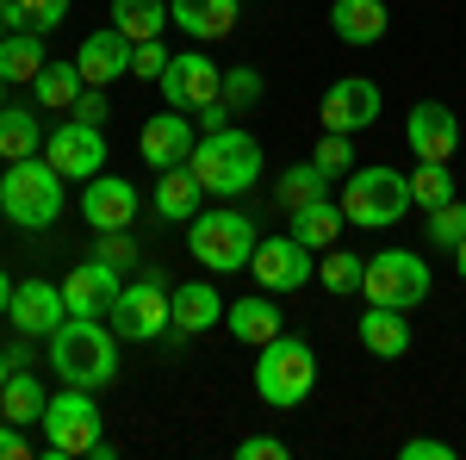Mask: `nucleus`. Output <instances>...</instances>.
<instances>
[{
  "label": "nucleus",
  "instance_id": "obj_1",
  "mask_svg": "<svg viewBox=\"0 0 466 460\" xmlns=\"http://www.w3.org/2000/svg\"><path fill=\"white\" fill-rule=\"evenodd\" d=\"M44 342H50V367L63 373V386L100 392L118 380V342L106 318H63Z\"/></svg>",
  "mask_w": 466,
  "mask_h": 460
},
{
  "label": "nucleus",
  "instance_id": "obj_2",
  "mask_svg": "<svg viewBox=\"0 0 466 460\" xmlns=\"http://www.w3.org/2000/svg\"><path fill=\"white\" fill-rule=\"evenodd\" d=\"M187 169L199 175L206 193L237 199V193H249L255 175H261V143H255L249 131H237V125H224V131H199L193 156H187Z\"/></svg>",
  "mask_w": 466,
  "mask_h": 460
},
{
  "label": "nucleus",
  "instance_id": "obj_3",
  "mask_svg": "<svg viewBox=\"0 0 466 460\" xmlns=\"http://www.w3.org/2000/svg\"><path fill=\"white\" fill-rule=\"evenodd\" d=\"M0 212L13 218L19 230H44V224H56L63 218V175L50 169V162H6V175H0Z\"/></svg>",
  "mask_w": 466,
  "mask_h": 460
},
{
  "label": "nucleus",
  "instance_id": "obj_4",
  "mask_svg": "<svg viewBox=\"0 0 466 460\" xmlns=\"http://www.w3.org/2000/svg\"><path fill=\"white\" fill-rule=\"evenodd\" d=\"M410 212V175L398 169H349L342 175V218L360 224V230H386L398 218Z\"/></svg>",
  "mask_w": 466,
  "mask_h": 460
},
{
  "label": "nucleus",
  "instance_id": "obj_5",
  "mask_svg": "<svg viewBox=\"0 0 466 460\" xmlns=\"http://www.w3.org/2000/svg\"><path fill=\"white\" fill-rule=\"evenodd\" d=\"M318 386V354L311 342H299V336H274V342H261V361H255V392L274 404V411H292V404H305Z\"/></svg>",
  "mask_w": 466,
  "mask_h": 460
},
{
  "label": "nucleus",
  "instance_id": "obj_6",
  "mask_svg": "<svg viewBox=\"0 0 466 460\" xmlns=\"http://www.w3.org/2000/svg\"><path fill=\"white\" fill-rule=\"evenodd\" d=\"M106 435H100V404L94 392L63 386L44 404V455L50 460H75V455H100Z\"/></svg>",
  "mask_w": 466,
  "mask_h": 460
},
{
  "label": "nucleus",
  "instance_id": "obj_7",
  "mask_svg": "<svg viewBox=\"0 0 466 460\" xmlns=\"http://www.w3.org/2000/svg\"><path fill=\"white\" fill-rule=\"evenodd\" d=\"M255 224L249 212H199L187 224V249H193V261L199 268H218V274H243L255 255Z\"/></svg>",
  "mask_w": 466,
  "mask_h": 460
},
{
  "label": "nucleus",
  "instance_id": "obj_8",
  "mask_svg": "<svg viewBox=\"0 0 466 460\" xmlns=\"http://www.w3.org/2000/svg\"><path fill=\"white\" fill-rule=\"evenodd\" d=\"M367 305H392V312H417L430 299V261L417 249H380L367 255V274H360Z\"/></svg>",
  "mask_w": 466,
  "mask_h": 460
},
{
  "label": "nucleus",
  "instance_id": "obj_9",
  "mask_svg": "<svg viewBox=\"0 0 466 460\" xmlns=\"http://www.w3.org/2000/svg\"><path fill=\"white\" fill-rule=\"evenodd\" d=\"M106 323H112V336H118V342H156V336L175 323V312H168V292H162V274L149 268L137 286H125Z\"/></svg>",
  "mask_w": 466,
  "mask_h": 460
},
{
  "label": "nucleus",
  "instance_id": "obj_10",
  "mask_svg": "<svg viewBox=\"0 0 466 460\" xmlns=\"http://www.w3.org/2000/svg\"><path fill=\"white\" fill-rule=\"evenodd\" d=\"M44 162H50L63 180H94L100 169H106V131L69 118V125H56V131L44 138Z\"/></svg>",
  "mask_w": 466,
  "mask_h": 460
},
{
  "label": "nucleus",
  "instance_id": "obj_11",
  "mask_svg": "<svg viewBox=\"0 0 466 460\" xmlns=\"http://www.w3.org/2000/svg\"><path fill=\"white\" fill-rule=\"evenodd\" d=\"M311 255H318V249H305L292 230L287 237H261L255 255H249V274L261 281V292H299V286L311 281V268H318Z\"/></svg>",
  "mask_w": 466,
  "mask_h": 460
},
{
  "label": "nucleus",
  "instance_id": "obj_12",
  "mask_svg": "<svg viewBox=\"0 0 466 460\" xmlns=\"http://www.w3.org/2000/svg\"><path fill=\"white\" fill-rule=\"evenodd\" d=\"M156 87L168 94V107H180V112H206V107L218 100V87H224V69H218L212 56L187 50V56H168V75H162Z\"/></svg>",
  "mask_w": 466,
  "mask_h": 460
},
{
  "label": "nucleus",
  "instance_id": "obj_13",
  "mask_svg": "<svg viewBox=\"0 0 466 460\" xmlns=\"http://www.w3.org/2000/svg\"><path fill=\"white\" fill-rule=\"evenodd\" d=\"M404 143L417 149V162H454L461 149V118L441 107V100H417L404 118Z\"/></svg>",
  "mask_w": 466,
  "mask_h": 460
},
{
  "label": "nucleus",
  "instance_id": "obj_14",
  "mask_svg": "<svg viewBox=\"0 0 466 460\" xmlns=\"http://www.w3.org/2000/svg\"><path fill=\"white\" fill-rule=\"evenodd\" d=\"M380 87L367 81V75H342V81H329V94H323V131H367L373 118H380Z\"/></svg>",
  "mask_w": 466,
  "mask_h": 460
},
{
  "label": "nucleus",
  "instance_id": "obj_15",
  "mask_svg": "<svg viewBox=\"0 0 466 460\" xmlns=\"http://www.w3.org/2000/svg\"><path fill=\"white\" fill-rule=\"evenodd\" d=\"M118 268L112 261H81L69 268V281H63V305H69V318H112V305H118Z\"/></svg>",
  "mask_w": 466,
  "mask_h": 460
},
{
  "label": "nucleus",
  "instance_id": "obj_16",
  "mask_svg": "<svg viewBox=\"0 0 466 460\" xmlns=\"http://www.w3.org/2000/svg\"><path fill=\"white\" fill-rule=\"evenodd\" d=\"M193 112L180 107H162L156 118H144V138H137V149H144L149 169H180L187 156H193Z\"/></svg>",
  "mask_w": 466,
  "mask_h": 460
},
{
  "label": "nucleus",
  "instance_id": "obj_17",
  "mask_svg": "<svg viewBox=\"0 0 466 460\" xmlns=\"http://www.w3.org/2000/svg\"><path fill=\"white\" fill-rule=\"evenodd\" d=\"M81 218H87L94 230H131V218H137V187L118 180V175H94L87 193H81Z\"/></svg>",
  "mask_w": 466,
  "mask_h": 460
},
{
  "label": "nucleus",
  "instance_id": "obj_18",
  "mask_svg": "<svg viewBox=\"0 0 466 460\" xmlns=\"http://www.w3.org/2000/svg\"><path fill=\"white\" fill-rule=\"evenodd\" d=\"M6 318L19 323V336H50L56 323L69 318V305H63V286H50V281H19V286H13V305H6Z\"/></svg>",
  "mask_w": 466,
  "mask_h": 460
},
{
  "label": "nucleus",
  "instance_id": "obj_19",
  "mask_svg": "<svg viewBox=\"0 0 466 460\" xmlns=\"http://www.w3.org/2000/svg\"><path fill=\"white\" fill-rule=\"evenodd\" d=\"M75 63H81V75H87V87H112L118 75L131 69V37L118 32V26L87 32V37H81V50H75Z\"/></svg>",
  "mask_w": 466,
  "mask_h": 460
},
{
  "label": "nucleus",
  "instance_id": "obj_20",
  "mask_svg": "<svg viewBox=\"0 0 466 460\" xmlns=\"http://www.w3.org/2000/svg\"><path fill=\"white\" fill-rule=\"evenodd\" d=\"M386 26H392L386 0H336V6H329V32L342 37V44H355V50L380 44V37H386Z\"/></svg>",
  "mask_w": 466,
  "mask_h": 460
},
{
  "label": "nucleus",
  "instance_id": "obj_21",
  "mask_svg": "<svg viewBox=\"0 0 466 460\" xmlns=\"http://www.w3.org/2000/svg\"><path fill=\"white\" fill-rule=\"evenodd\" d=\"M237 6H243V0H168V19H175L187 37L212 44V37L237 32Z\"/></svg>",
  "mask_w": 466,
  "mask_h": 460
},
{
  "label": "nucleus",
  "instance_id": "obj_22",
  "mask_svg": "<svg viewBox=\"0 0 466 460\" xmlns=\"http://www.w3.org/2000/svg\"><path fill=\"white\" fill-rule=\"evenodd\" d=\"M224 323H230V336H237V342H249V349L274 342V336H287V330H280V305H274V292H255V299L224 305Z\"/></svg>",
  "mask_w": 466,
  "mask_h": 460
},
{
  "label": "nucleus",
  "instance_id": "obj_23",
  "mask_svg": "<svg viewBox=\"0 0 466 460\" xmlns=\"http://www.w3.org/2000/svg\"><path fill=\"white\" fill-rule=\"evenodd\" d=\"M360 342H367V354H380V361H404L410 354V318L392 312V305H367Z\"/></svg>",
  "mask_w": 466,
  "mask_h": 460
},
{
  "label": "nucleus",
  "instance_id": "obj_24",
  "mask_svg": "<svg viewBox=\"0 0 466 460\" xmlns=\"http://www.w3.org/2000/svg\"><path fill=\"white\" fill-rule=\"evenodd\" d=\"M168 312H175V330H180V336H199V330H212V323L224 318V299H218L212 281H187V286H175Z\"/></svg>",
  "mask_w": 466,
  "mask_h": 460
},
{
  "label": "nucleus",
  "instance_id": "obj_25",
  "mask_svg": "<svg viewBox=\"0 0 466 460\" xmlns=\"http://www.w3.org/2000/svg\"><path fill=\"white\" fill-rule=\"evenodd\" d=\"M199 199H206V187H199V175L180 162V169H162V180H156V212L168 218V224H193L199 218Z\"/></svg>",
  "mask_w": 466,
  "mask_h": 460
},
{
  "label": "nucleus",
  "instance_id": "obj_26",
  "mask_svg": "<svg viewBox=\"0 0 466 460\" xmlns=\"http://www.w3.org/2000/svg\"><path fill=\"white\" fill-rule=\"evenodd\" d=\"M37 107L44 112H69L81 94H87V75H81V63H44V75L32 81Z\"/></svg>",
  "mask_w": 466,
  "mask_h": 460
},
{
  "label": "nucleus",
  "instance_id": "obj_27",
  "mask_svg": "<svg viewBox=\"0 0 466 460\" xmlns=\"http://www.w3.org/2000/svg\"><path fill=\"white\" fill-rule=\"evenodd\" d=\"M44 404H50L44 386H37L25 367H13V373H6V386H0V417L25 429V424H44Z\"/></svg>",
  "mask_w": 466,
  "mask_h": 460
},
{
  "label": "nucleus",
  "instance_id": "obj_28",
  "mask_svg": "<svg viewBox=\"0 0 466 460\" xmlns=\"http://www.w3.org/2000/svg\"><path fill=\"white\" fill-rule=\"evenodd\" d=\"M292 218V237L305 249H336V237H342V206H329V199H311V206H299V212H287Z\"/></svg>",
  "mask_w": 466,
  "mask_h": 460
},
{
  "label": "nucleus",
  "instance_id": "obj_29",
  "mask_svg": "<svg viewBox=\"0 0 466 460\" xmlns=\"http://www.w3.org/2000/svg\"><path fill=\"white\" fill-rule=\"evenodd\" d=\"M44 149V125L25 107H0V162H25Z\"/></svg>",
  "mask_w": 466,
  "mask_h": 460
},
{
  "label": "nucleus",
  "instance_id": "obj_30",
  "mask_svg": "<svg viewBox=\"0 0 466 460\" xmlns=\"http://www.w3.org/2000/svg\"><path fill=\"white\" fill-rule=\"evenodd\" d=\"M44 32H6L0 37V75L6 81H37L44 75Z\"/></svg>",
  "mask_w": 466,
  "mask_h": 460
},
{
  "label": "nucleus",
  "instance_id": "obj_31",
  "mask_svg": "<svg viewBox=\"0 0 466 460\" xmlns=\"http://www.w3.org/2000/svg\"><path fill=\"white\" fill-rule=\"evenodd\" d=\"M112 26L131 37V44H149V37H162V26H168V0H112Z\"/></svg>",
  "mask_w": 466,
  "mask_h": 460
},
{
  "label": "nucleus",
  "instance_id": "obj_32",
  "mask_svg": "<svg viewBox=\"0 0 466 460\" xmlns=\"http://www.w3.org/2000/svg\"><path fill=\"white\" fill-rule=\"evenodd\" d=\"M13 32H56L69 19V0H0Z\"/></svg>",
  "mask_w": 466,
  "mask_h": 460
},
{
  "label": "nucleus",
  "instance_id": "obj_33",
  "mask_svg": "<svg viewBox=\"0 0 466 460\" xmlns=\"http://www.w3.org/2000/svg\"><path fill=\"white\" fill-rule=\"evenodd\" d=\"M323 187H329V175H323L318 162H299V169H287V175L274 180V199H280V212H299V206L323 199Z\"/></svg>",
  "mask_w": 466,
  "mask_h": 460
},
{
  "label": "nucleus",
  "instance_id": "obj_34",
  "mask_svg": "<svg viewBox=\"0 0 466 460\" xmlns=\"http://www.w3.org/2000/svg\"><path fill=\"white\" fill-rule=\"evenodd\" d=\"M448 199H454V169H448V162H423V169L410 175V206L435 212V206H448Z\"/></svg>",
  "mask_w": 466,
  "mask_h": 460
},
{
  "label": "nucleus",
  "instance_id": "obj_35",
  "mask_svg": "<svg viewBox=\"0 0 466 460\" xmlns=\"http://www.w3.org/2000/svg\"><path fill=\"white\" fill-rule=\"evenodd\" d=\"M360 274H367V261H360V255H349V249H323L318 281L329 286V292H360Z\"/></svg>",
  "mask_w": 466,
  "mask_h": 460
},
{
  "label": "nucleus",
  "instance_id": "obj_36",
  "mask_svg": "<svg viewBox=\"0 0 466 460\" xmlns=\"http://www.w3.org/2000/svg\"><path fill=\"white\" fill-rule=\"evenodd\" d=\"M218 100L230 112H243L261 100V69H224V87H218Z\"/></svg>",
  "mask_w": 466,
  "mask_h": 460
},
{
  "label": "nucleus",
  "instance_id": "obj_37",
  "mask_svg": "<svg viewBox=\"0 0 466 460\" xmlns=\"http://www.w3.org/2000/svg\"><path fill=\"white\" fill-rule=\"evenodd\" d=\"M311 162H318L329 180L349 175V169H355V143H349V131H323V143H318V156H311Z\"/></svg>",
  "mask_w": 466,
  "mask_h": 460
},
{
  "label": "nucleus",
  "instance_id": "obj_38",
  "mask_svg": "<svg viewBox=\"0 0 466 460\" xmlns=\"http://www.w3.org/2000/svg\"><path fill=\"white\" fill-rule=\"evenodd\" d=\"M461 237H466V206H461V199H448V206H435V212H430V243L454 249Z\"/></svg>",
  "mask_w": 466,
  "mask_h": 460
},
{
  "label": "nucleus",
  "instance_id": "obj_39",
  "mask_svg": "<svg viewBox=\"0 0 466 460\" xmlns=\"http://www.w3.org/2000/svg\"><path fill=\"white\" fill-rule=\"evenodd\" d=\"M131 75H144V81H162V75H168V50H162V37L131 44Z\"/></svg>",
  "mask_w": 466,
  "mask_h": 460
},
{
  "label": "nucleus",
  "instance_id": "obj_40",
  "mask_svg": "<svg viewBox=\"0 0 466 460\" xmlns=\"http://www.w3.org/2000/svg\"><path fill=\"white\" fill-rule=\"evenodd\" d=\"M100 261H112V268H131L137 261V249H131V237L125 230H100V249H94Z\"/></svg>",
  "mask_w": 466,
  "mask_h": 460
},
{
  "label": "nucleus",
  "instance_id": "obj_41",
  "mask_svg": "<svg viewBox=\"0 0 466 460\" xmlns=\"http://www.w3.org/2000/svg\"><path fill=\"white\" fill-rule=\"evenodd\" d=\"M237 455L243 460H287L292 448L280 442V435H249V442H237Z\"/></svg>",
  "mask_w": 466,
  "mask_h": 460
},
{
  "label": "nucleus",
  "instance_id": "obj_42",
  "mask_svg": "<svg viewBox=\"0 0 466 460\" xmlns=\"http://www.w3.org/2000/svg\"><path fill=\"white\" fill-rule=\"evenodd\" d=\"M398 455H404V460H454V448H448V442H435V435H410Z\"/></svg>",
  "mask_w": 466,
  "mask_h": 460
},
{
  "label": "nucleus",
  "instance_id": "obj_43",
  "mask_svg": "<svg viewBox=\"0 0 466 460\" xmlns=\"http://www.w3.org/2000/svg\"><path fill=\"white\" fill-rule=\"evenodd\" d=\"M69 112L81 118V125H106V87H87V94H81Z\"/></svg>",
  "mask_w": 466,
  "mask_h": 460
},
{
  "label": "nucleus",
  "instance_id": "obj_44",
  "mask_svg": "<svg viewBox=\"0 0 466 460\" xmlns=\"http://www.w3.org/2000/svg\"><path fill=\"white\" fill-rule=\"evenodd\" d=\"M32 455V442H25V429L19 424H6V417H0V460H25Z\"/></svg>",
  "mask_w": 466,
  "mask_h": 460
},
{
  "label": "nucleus",
  "instance_id": "obj_45",
  "mask_svg": "<svg viewBox=\"0 0 466 460\" xmlns=\"http://www.w3.org/2000/svg\"><path fill=\"white\" fill-rule=\"evenodd\" d=\"M6 305H13V281H6V268H0V318H6Z\"/></svg>",
  "mask_w": 466,
  "mask_h": 460
},
{
  "label": "nucleus",
  "instance_id": "obj_46",
  "mask_svg": "<svg viewBox=\"0 0 466 460\" xmlns=\"http://www.w3.org/2000/svg\"><path fill=\"white\" fill-rule=\"evenodd\" d=\"M454 268H461V281H466V237L454 243Z\"/></svg>",
  "mask_w": 466,
  "mask_h": 460
},
{
  "label": "nucleus",
  "instance_id": "obj_47",
  "mask_svg": "<svg viewBox=\"0 0 466 460\" xmlns=\"http://www.w3.org/2000/svg\"><path fill=\"white\" fill-rule=\"evenodd\" d=\"M6 373H13V361H6V354H0V386H6Z\"/></svg>",
  "mask_w": 466,
  "mask_h": 460
},
{
  "label": "nucleus",
  "instance_id": "obj_48",
  "mask_svg": "<svg viewBox=\"0 0 466 460\" xmlns=\"http://www.w3.org/2000/svg\"><path fill=\"white\" fill-rule=\"evenodd\" d=\"M0 107H6V75H0Z\"/></svg>",
  "mask_w": 466,
  "mask_h": 460
},
{
  "label": "nucleus",
  "instance_id": "obj_49",
  "mask_svg": "<svg viewBox=\"0 0 466 460\" xmlns=\"http://www.w3.org/2000/svg\"><path fill=\"white\" fill-rule=\"evenodd\" d=\"M6 32H13V26H6V13H0V37H6Z\"/></svg>",
  "mask_w": 466,
  "mask_h": 460
}]
</instances>
